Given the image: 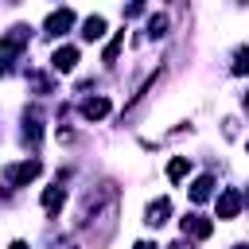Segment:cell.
<instances>
[{
  "label": "cell",
  "mask_w": 249,
  "mask_h": 249,
  "mask_svg": "<svg viewBox=\"0 0 249 249\" xmlns=\"http://www.w3.org/2000/svg\"><path fill=\"white\" fill-rule=\"evenodd\" d=\"M167 214H171V202H167V198H156V202L148 206V218H144V222H148V226H163Z\"/></svg>",
  "instance_id": "10"
},
{
  "label": "cell",
  "mask_w": 249,
  "mask_h": 249,
  "mask_svg": "<svg viewBox=\"0 0 249 249\" xmlns=\"http://www.w3.org/2000/svg\"><path fill=\"white\" fill-rule=\"evenodd\" d=\"M233 249H245V245H233Z\"/></svg>",
  "instance_id": "21"
},
{
  "label": "cell",
  "mask_w": 249,
  "mask_h": 249,
  "mask_svg": "<svg viewBox=\"0 0 249 249\" xmlns=\"http://www.w3.org/2000/svg\"><path fill=\"white\" fill-rule=\"evenodd\" d=\"M163 31H167V16H152V19H148V35H152V39H160Z\"/></svg>",
  "instance_id": "14"
},
{
  "label": "cell",
  "mask_w": 249,
  "mask_h": 249,
  "mask_svg": "<svg viewBox=\"0 0 249 249\" xmlns=\"http://www.w3.org/2000/svg\"><path fill=\"white\" fill-rule=\"evenodd\" d=\"M82 35H86L89 43H93V39H101V35H105V19H101V16H89V19L82 23Z\"/></svg>",
  "instance_id": "12"
},
{
  "label": "cell",
  "mask_w": 249,
  "mask_h": 249,
  "mask_svg": "<svg viewBox=\"0 0 249 249\" xmlns=\"http://www.w3.org/2000/svg\"><path fill=\"white\" fill-rule=\"evenodd\" d=\"M0 70H4V62H0Z\"/></svg>",
  "instance_id": "22"
},
{
  "label": "cell",
  "mask_w": 249,
  "mask_h": 249,
  "mask_svg": "<svg viewBox=\"0 0 249 249\" xmlns=\"http://www.w3.org/2000/svg\"><path fill=\"white\" fill-rule=\"evenodd\" d=\"M237 210H241V191H233V187L222 191L218 195V218H233Z\"/></svg>",
  "instance_id": "5"
},
{
  "label": "cell",
  "mask_w": 249,
  "mask_h": 249,
  "mask_svg": "<svg viewBox=\"0 0 249 249\" xmlns=\"http://www.w3.org/2000/svg\"><path fill=\"white\" fill-rule=\"evenodd\" d=\"M210 195H214V175H198V179L191 183V198H195V202H206Z\"/></svg>",
  "instance_id": "9"
},
{
  "label": "cell",
  "mask_w": 249,
  "mask_h": 249,
  "mask_svg": "<svg viewBox=\"0 0 249 249\" xmlns=\"http://www.w3.org/2000/svg\"><path fill=\"white\" fill-rule=\"evenodd\" d=\"M105 113H109V97H86L82 101V117L86 121H101Z\"/></svg>",
  "instance_id": "7"
},
{
  "label": "cell",
  "mask_w": 249,
  "mask_h": 249,
  "mask_svg": "<svg viewBox=\"0 0 249 249\" xmlns=\"http://www.w3.org/2000/svg\"><path fill=\"white\" fill-rule=\"evenodd\" d=\"M70 27H74V12H70V8L51 12V16H47V23H43V31H47V35H62V31H70Z\"/></svg>",
  "instance_id": "3"
},
{
  "label": "cell",
  "mask_w": 249,
  "mask_h": 249,
  "mask_svg": "<svg viewBox=\"0 0 249 249\" xmlns=\"http://www.w3.org/2000/svg\"><path fill=\"white\" fill-rule=\"evenodd\" d=\"M187 167H191V163H187V160H183V156H175V160H171V163H167V179H175V183H179V179H183V175H187Z\"/></svg>",
  "instance_id": "13"
},
{
  "label": "cell",
  "mask_w": 249,
  "mask_h": 249,
  "mask_svg": "<svg viewBox=\"0 0 249 249\" xmlns=\"http://www.w3.org/2000/svg\"><path fill=\"white\" fill-rule=\"evenodd\" d=\"M8 249H31V245H27V241H12Z\"/></svg>",
  "instance_id": "18"
},
{
  "label": "cell",
  "mask_w": 249,
  "mask_h": 249,
  "mask_svg": "<svg viewBox=\"0 0 249 249\" xmlns=\"http://www.w3.org/2000/svg\"><path fill=\"white\" fill-rule=\"evenodd\" d=\"M233 74H249V47H241L233 54Z\"/></svg>",
  "instance_id": "15"
},
{
  "label": "cell",
  "mask_w": 249,
  "mask_h": 249,
  "mask_svg": "<svg viewBox=\"0 0 249 249\" xmlns=\"http://www.w3.org/2000/svg\"><path fill=\"white\" fill-rule=\"evenodd\" d=\"M245 109H249V93H245Z\"/></svg>",
  "instance_id": "20"
},
{
  "label": "cell",
  "mask_w": 249,
  "mask_h": 249,
  "mask_svg": "<svg viewBox=\"0 0 249 249\" xmlns=\"http://www.w3.org/2000/svg\"><path fill=\"white\" fill-rule=\"evenodd\" d=\"M39 171H43V163H39V160H23V163L4 167V183H8V187H23V183H31Z\"/></svg>",
  "instance_id": "1"
},
{
  "label": "cell",
  "mask_w": 249,
  "mask_h": 249,
  "mask_svg": "<svg viewBox=\"0 0 249 249\" xmlns=\"http://www.w3.org/2000/svg\"><path fill=\"white\" fill-rule=\"evenodd\" d=\"M31 86L43 89V93H51V78H43V74H31Z\"/></svg>",
  "instance_id": "16"
},
{
  "label": "cell",
  "mask_w": 249,
  "mask_h": 249,
  "mask_svg": "<svg viewBox=\"0 0 249 249\" xmlns=\"http://www.w3.org/2000/svg\"><path fill=\"white\" fill-rule=\"evenodd\" d=\"M51 66H54L58 74H70V70L78 66V51H74V47H58L54 58H51Z\"/></svg>",
  "instance_id": "6"
},
{
  "label": "cell",
  "mask_w": 249,
  "mask_h": 249,
  "mask_svg": "<svg viewBox=\"0 0 249 249\" xmlns=\"http://www.w3.org/2000/svg\"><path fill=\"white\" fill-rule=\"evenodd\" d=\"M27 27H12L4 39H0V54H16V51H23V43H27Z\"/></svg>",
  "instance_id": "4"
},
{
  "label": "cell",
  "mask_w": 249,
  "mask_h": 249,
  "mask_svg": "<svg viewBox=\"0 0 249 249\" xmlns=\"http://www.w3.org/2000/svg\"><path fill=\"white\" fill-rule=\"evenodd\" d=\"M121 47H124V31H117V35L105 43V54H101V62H105V66H113V62H117V54H121Z\"/></svg>",
  "instance_id": "11"
},
{
  "label": "cell",
  "mask_w": 249,
  "mask_h": 249,
  "mask_svg": "<svg viewBox=\"0 0 249 249\" xmlns=\"http://www.w3.org/2000/svg\"><path fill=\"white\" fill-rule=\"evenodd\" d=\"M179 230H183V237H198V241H202V237L214 233V222H210V218H198V214H187V218L179 222Z\"/></svg>",
  "instance_id": "2"
},
{
  "label": "cell",
  "mask_w": 249,
  "mask_h": 249,
  "mask_svg": "<svg viewBox=\"0 0 249 249\" xmlns=\"http://www.w3.org/2000/svg\"><path fill=\"white\" fill-rule=\"evenodd\" d=\"M62 202H66V187H62V183L43 191V210H47V214H58V210H62Z\"/></svg>",
  "instance_id": "8"
},
{
  "label": "cell",
  "mask_w": 249,
  "mask_h": 249,
  "mask_svg": "<svg viewBox=\"0 0 249 249\" xmlns=\"http://www.w3.org/2000/svg\"><path fill=\"white\" fill-rule=\"evenodd\" d=\"M132 249H160V245H152V241H136Z\"/></svg>",
  "instance_id": "17"
},
{
  "label": "cell",
  "mask_w": 249,
  "mask_h": 249,
  "mask_svg": "<svg viewBox=\"0 0 249 249\" xmlns=\"http://www.w3.org/2000/svg\"><path fill=\"white\" fill-rule=\"evenodd\" d=\"M171 249H191V245H183V241H179V245H171Z\"/></svg>",
  "instance_id": "19"
}]
</instances>
